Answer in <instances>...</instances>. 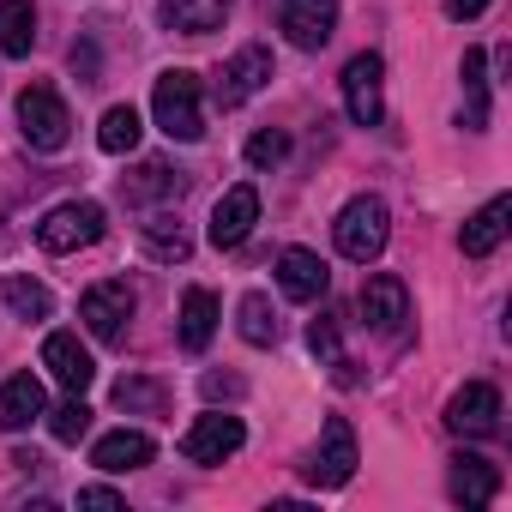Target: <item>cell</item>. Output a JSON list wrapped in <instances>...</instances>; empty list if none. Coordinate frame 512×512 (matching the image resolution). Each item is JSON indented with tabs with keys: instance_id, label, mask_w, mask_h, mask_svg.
I'll use <instances>...</instances> for the list:
<instances>
[{
	"instance_id": "obj_19",
	"label": "cell",
	"mask_w": 512,
	"mask_h": 512,
	"mask_svg": "<svg viewBox=\"0 0 512 512\" xmlns=\"http://www.w3.org/2000/svg\"><path fill=\"white\" fill-rule=\"evenodd\" d=\"M43 410H49V392H43L37 374H13L7 386H0V428H7V434L43 422Z\"/></svg>"
},
{
	"instance_id": "obj_6",
	"label": "cell",
	"mask_w": 512,
	"mask_h": 512,
	"mask_svg": "<svg viewBox=\"0 0 512 512\" xmlns=\"http://www.w3.org/2000/svg\"><path fill=\"white\" fill-rule=\"evenodd\" d=\"M241 440H247L241 416H229V410H205V416H193V428L181 434V458H187V464H223V458L241 452Z\"/></svg>"
},
{
	"instance_id": "obj_2",
	"label": "cell",
	"mask_w": 512,
	"mask_h": 512,
	"mask_svg": "<svg viewBox=\"0 0 512 512\" xmlns=\"http://www.w3.org/2000/svg\"><path fill=\"white\" fill-rule=\"evenodd\" d=\"M151 115H157V127H163L169 139H181V145L205 139V109H199V73H187V67H169V73L157 79V91H151Z\"/></svg>"
},
{
	"instance_id": "obj_18",
	"label": "cell",
	"mask_w": 512,
	"mask_h": 512,
	"mask_svg": "<svg viewBox=\"0 0 512 512\" xmlns=\"http://www.w3.org/2000/svg\"><path fill=\"white\" fill-rule=\"evenodd\" d=\"M446 494H452L458 506H488V500L500 494V470H494L488 458H476V452H458L452 470H446Z\"/></svg>"
},
{
	"instance_id": "obj_25",
	"label": "cell",
	"mask_w": 512,
	"mask_h": 512,
	"mask_svg": "<svg viewBox=\"0 0 512 512\" xmlns=\"http://www.w3.org/2000/svg\"><path fill=\"white\" fill-rule=\"evenodd\" d=\"M139 109L133 103H115V109H103V127H97V145L109 151V157H127L133 145H139Z\"/></svg>"
},
{
	"instance_id": "obj_10",
	"label": "cell",
	"mask_w": 512,
	"mask_h": 512,
	"mask_svg": "<svg viewBox=\"0 0 512 512\" xmlns=\"http://www.w3.org/2000/svg\"><path fill=\"white\" fill-rule=\"evenodd\" d=\"M253 223H260V187L253 181H241V187H229L217 205H211V247H241L247 235H253Z\"/></svg>"
},
{
	"instance_id": "obj_7",
	"label": "cell",
	"mask_w": 512,
	"mask_h": 512,
	"mask_svg": "<svg viewBox=\"0 0 512 512\" xmlns=\"http://www.w3.org/2000/svg\"><path fill=\"white\" fill-rule=\"evenodd\" d=\"M380 85H386V61H380L374 49L350 55V67H344V109H350L356 127H380V115H386Z\"/></svg>"
},
{
	"instance_id": "obj_34",
	"label": "cell",
	"mask_w": 512,
	"mask_h": 512,
	"mask_svg": "<svg viewBox=\"0 0 512 512\" xmlns=\"http://www.w3.org/2000/svg\"><path fill=\"white\" fill-rule=\"evenodd\" d=\"M488 13V0H446V19H476Z\"/></svg>"
},
{
	"instance_id": "obj_29",
	"label": "cell",
	"mask_w": 512,
	"mask_h": 512,
	"mask_svg": "<svg viewBox=\"0 0 512 512\" xmlns=\"http://www.w3.org/2000/svg\"><path fill=\"white\" fill-rule=\"evenodd\" d=\"M115 404H121V410L163 416V410H169V386H163V380H139V374H127V380L115 386Z\"/></svg>"
},
{
	"instance_id": "obj_33",
	"label": "cell",
	"mask_w": 512,
	"mask_h": 512,
	"mask_svg": "<svg viewBox=\"0 0 512 512\" xmlns=\"http://www.w3.org/2000/svg\"><path fill=\"white\" fill-rule=\"evenodd\" d=\"M79 506H91V512H115L121 494H115V488H79Z\"/></svg>"
},
{
	"instance_id": "obj_4",
	"label": "cell",
	"mask_w": 512,
	"mask_h": 512,
	"mask_svg": "<svg viewBox=\"0 0 512 512\" xmlns=\"http://www.w3.org/2000/svg\"><path fill=\"white\" fill-rule=\"evenodd\" d=\"M19 133H25L31 151H61L73 139V115H67V103L49 85H25V97H19Z\"/></svg>"
},
{
	"instance_id": "obj_14",
	"label": "cell",
	"mask_w": 512,
	"mask_h": 512,
	"mask_svg": "<svg viewBox=\"0 0 512 512\" xmlns=\"http://www.w3.org/2000/svg\"><path fill=\"white\" fill-rule=\"evenodd\" d=\"M278 284H284L290 302H320L326 284H332V272H326V260H320L314 247H284L278 253Z\"/></svg>"
},
{
	"instance_id": "obj_9",
	"label": "cell",
	"mask_w": 512,
	"mask_h": 512,
	"mask_svg": "<svg viewBox=\"0 0 512 512\" xmlns=\"http://www.w3.org/2000/svg\"><path fill=\"white\" fill-rule=\"evenodd\" d=\"M446 428H452V434H464V440H488V434L500 428V392H494L488 380L458 386V392H452V404H446Z\"/></svg>"
},
{
	"instance_id": "obj_21",
	"label": "cell",
	"mask_w": 512,
	"mask_h": 512,
	"mask_svg": "<svg viewBox=\"0 0 512 512\" xmlns=\"http://www.w3.org/2000/svg\"><path fill=\"white\" fill-rule=\"evenodd\" d=\"M229 19V0H163V25L181 37H205Z\"/></svg>"
},
{
	"instance_id": "obj_1",
	"label": "cell",
	"mask_w": 512,
	"mask_h": 512,
	"mask_svg": "<svg viewBox=\"0 0 512 512\" xmlns=\"http://www.w3.org/2000/svg\"><path fill=\"white\" fill-rule=\"evenodd\" d=\"M386 235H392V217H386V199H374V193H356V199L338 211V223H332V241H338V253H344L350 266L380 260V253H386Z\"/></svg>"
},
{
	"instance_id": "obj_24",
	"label": "cell",
	"mask_w": 512,
	"mask_h": 512,
	"mask_svg": "<svg viewBox=\"0 0 512 512\" xmlns=\"http://www.w3.org/2000/svg\"><path fill=\"white\" fill-rule=\"evenodd\" d=\"M464 97H470V115H464V127L470 133H482L488 127V55L482 49H464Z\"/></svg>"
},
{
	"instance_id": "obj_8",
	"label": "cell",
	"mask_w": 512,
	"mask_h": 512,
	"mask_svg": "<svg viewBox=\"0 0 512 512\" xmlns=\"http://www.w3.org/2000/svg\"><path fill=\"white\" fill-rule=\"evenodd\" d=\"M356 434H350V422L344 416H332L326 428H320V446H314V458H308V482L314 488H344L350 476H356Z\"/></svg>"
},
{
	"instance_id": "obj_15",
	"label": "cell",
	"mask_w": 512,
	"mask_h": 512,
	"mask_svg": "<svg viewBox=\"0 0 512 512\" xmlns=\"http://www.w3.org/2000/svg\"><path fill=\"white\" fill-rule=\"evenodd\" d=\"M43 368H49L55 386H67V392H85V386L97 380V362H91V350H85L73 332H49V338H43Z\"/></svg>"
},
{
	"instance_id": "obj_11",
	"label": "cell",
	"mask_w": 512,
	"mask_h": 512,
	"mask_svg": "<svg viewBox=\"0 0 512 512\" xmlns=\"http://www.w3.org/2000/svg\"><path fill=\"white\" fill-rule=\"evenodd\" d=\"M362 320H368V332H380V338H404V320H410V290H404V278H392V272L368 278V284H362Z\"/></svg>"
},
{
	"instance_id": "obj_13",
	"label": "cell",
	"mask_w": 512,
	"mask_h": 512,
	"mask_svg": "<svg viewBox=\"0 0 512 512\" xmlns=\"http://www.w3.org/2000/svg\"><path fill=\"white\" fill-rule=\"evenodd\" d=\"M266 85H272V49L247 43V49L229 55V67H223V79H217V103H223V109H241L253 91H266Z\"/></svg>"
},
{
	"instance_id": "obj_26",
	"label": "cell",
	"mask_w": 512,
	"mask_h": 512,
	"mask_svg": "<svg viewBox=\"0 0 512 512\" xmlns=\"http://www.w3.org/2000/svg\"><path fill=\"white\" fill-rule=\"evenodd\" d=\"M235 314H241V338H247V344H260V350H266V344H278V308H272V296L247 290Z\"/></svg>"
},
{
	"instance_id": "obj_23",
	"label": "cell",
	"mask_w": 512,
	"mask_h": 512,
	"mask_svg": "<svg viewBox=\"0 0 512 512\" xmlns=\"http://www.w3.org/2000/svg\"><path fill=\"white\" fill-rule=\"evenodd\" d=\"M139 241H145V253L151 260H163V266H181L187 253H193V241H187V229L169 217V211H157L151 223H139Z\"/></svg>"
},
{
	"instance_id": "obj_3",
	"label": "cell",
	"mask_w": 512,
	"mask_h": 512,
	"mask_svg": "<svg viewBox=\"0 0 512 512\" xmlns=\"http://www.w3.org/2000/svg\"><path fill=\"white\" fill-rule=\"evenodd\" d=\"M103 205L97 199H67V205H55L43 223H37V247L43 253H79V247H91V241H103Z\"/></svg>"
},
{
	"instance_id": "obj_12",
	"label": "cell",
	"mask_w": 512,
	"mask_h": 512,
	"mask_svg": "<svg viewBox=\"0 0 512 512\" xmlns=\"http://www.w3.org/2000/svg\"><path fill=\"white\" fill-rule=\"evenodd\" d=\"M278 31L296 43V49H326L332 31H338V0H284V13H278Z\"/></svg>"
},
{
	"instance_id": "obj_31",
	"label": "cell",
	"mask_w": 512,
	"mask_h": 512,
	"mask_svg": "<svg viewBox=\"0 0 512 512\" xmlns=\"http://www.w3.org/2000/svg\"><path fill=\"white\" fill-rule=\"evenodd\" d=\"M284 157H290V139L272 133V127L247 139V163H253V169H272V163H284Z\"/></svg>"
},
{
	"instance_id": "obj_30",
	"label": "cell",
	"mask_w": 512,
	"mask_h": 512,
	"mask_svg": "<svg viewBox=\"0 0 512 512\" xmlns=\"http://www.w3.org/2000/svg\"><path fill=\"white\" fill-rule=\"evenodd\" d=\"M121 187H127V199H175L187 181H181L169 163H145V169H139L133 181H121Z\"/></svg>"
},
{
	"instance_id": "obj_22",
	"label": "cell",
	"mask_w": 512,
	"mask_h": 512,
	"mask_svg": "<svg viewBox=\"0 0 512 512\" xmlns=\"http://www.w3.org/2000/svg\"><path fill=\"white\" fill-rule=\"evenodd\" d=\"M37 43V7L31 0H0V55L25 61Z\"/></svg>"
},
{
	"instance_id": "obj_17",
	"label": "cell",
	"mask_w": 512,
	"mask_h": 512,
	"mask_svg": "<svg viewBox=\"0 0 512 512\" xmlns=\"http://www.w3.org/2000/svg\"><path fill=\"white\" fill-rule=\"evenodd\" d=\"M506 229H512V199L506 193H494L464 229H458V247H464V260H488V253L506 241Z\"/></svg>"
},
{
	"instance_id": "obj_35",
	"label": "cell",
	"mask_w": 512,
	"mask_h": 512,
	"mask_svg": "<svg viewBox=\"0 0 512 512\" xmlns=\"http://www.w3.org/2000/svg\"><path fill=\"white\" fill-rule=\"evenodd\" d=\"M223 392H241V380H223V374H205V398H223Z\"/></svg>"
},
{
	"instance_id": "obj_32",
	"label": "cell",
	"mask_w": 512,
	"mask_h": 512,
	"mask_svg": "<svg viewBox=\"0 0 512 512\" xmlns=\"http://www.w3.org/2000/svg\"><path fill=\"white\" fill-rule=\"evenodd\" d=\"M308 350H314V356H326L332 368H344V350H338V326H332L326 314H320V320L308 326Z\"/></svg>"
},
{
	"instance_id": "obj_20",
	"label": "cell",
	"mask_w": 512,
	"mask_h": 512,
	"mask_svg": "<svg viewBox=\"0 0 512 512\" xmlns=\"http://www.w3.org/2000/svg\"><path fill=\"white\" fill-rule=\"evenodd\" d=\"M211 338H217V296L193 284V290L181 296V350H187V356H205Z\"/></svg>"
},
{
	"instance_id": "obj_27",
	"label": "cell",
	"mask_w": 512,
	"mask_h": 512,
	"mask_svg": "<svg viewBox=\"0 0 512 512\" xmlns=\"http://www.w3.org/2000/svg\"><path fill=\"white\" fill-rule=\"evenodd\" d=\"M0 296H7V308H13L19 320H49V314H55V296H49V284H37V278H7V284H0Z\"/></svg>"
},
{
	"instance_id": "obj_28",
	"label": "cell",
	"mask_w": 512,
	"mask_h": 512,
	"mask_svg": "<svg viewBox=\"0 0 512 512\" xmlns=\"http://www.w3.org/2000/svg\"><path fill=\"white\" fill-rule=\"evenodd\" d=\"M49 416V434L61 440V446H79L85 434H91V404H85V392H73L67 404H55V410H43Z\"/></svg>"
},
{
	"instance_id": "obj_5",
	"label": "cell",
	"mask_w": 512,
	"mask_h": 512,
	"mask_svg": "<svg viewBox=\"0 0 512 512\" xmlns=\"http://www.w3.org/2000/svg\"><path fill=\"white\" fill-rule=\"evenodd\" d=\"M133 308H139V296H133L127 278H103V284H91V290L79 296V320H85L91 338H103V344H115V338L127 332Z\"/></svg>"
},
{
	"instance_id": "obj_16",
	"label": "cell",
	"mask_w": 512,
	"mask_h": 512,
	"mask_svg": "<svg viewBox=\"0 0 512 512\" xmlns=\"http://www.w3.org/2000/svg\"><path fill=\"white\" fill-rule=\"evenodd\" d=\"M151 458H157V440H151L145 428H115V434H103V440L91 446V464H97V470H109V476L145 470Z\"/></svg>"
}]
</instances>
